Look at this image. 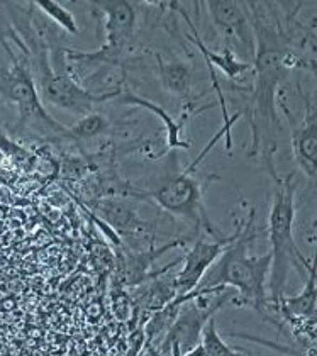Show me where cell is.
I'll return each mask as SVG.
<instances>
[{"label": "cell", "mask_w": 317, "mask_h": 356, "mask_svg": "<svg viewBox=\"0 0 317 356\" xmlns=\"http://www.w3.org/2000/svg\"><path fill=\"white\" fill-rule=\"evenodd\" d=\"M207 14L216 31L222 36L224 46L231 49L243 61L253 63L254 58V34L246 13L245 2L233 0H209L204 2Z\"/></svg>", "instance_id": "7"}, {"label": "cell", "mask_w": 317, "mask_h": 356, "mask_svg": "<svg viewBox=\"0 0 317 356\" xmlns=\"http://www.w3.org/2000/svg\"><path fill=\"white\" fill-rule=\"evenodd\" d=\"M161 87L166 94L184 100V106H195L193 99V75L187 63L180 60H163L156 56Z\"/></svg>", "instance_id": "12"}, {"label": "cell", "mask_w": 317, "mask_h": 356, "mask_svg": "<svg viewBox=\"0 0 317 356\" xmlns=\"http://www.w3.org/2000/svg\"><path fill=\"white\" fill-rule=\"evenodd\" d=\"M236 238V229L233 234L224 236L221 239L209 243L204 239V236H199L190 250H187L185 257L181 258L184 261V268L173 277V284H175L177 296H185V293L192 292L193 289L199 285L206 272L214 265L219 254L226 250V246Z\"/></svg>", "instance_id": "9"}, {"label": "cell", "mask_w": 317, "mask_h": 356, "mask_svg": "<svg viewBox=\"0 0 317 356\" xmlns=\"http://www.w3.org/2000/svg\"><path fill=\"white\" fill-rule=\"evenodd\" d=\"M234 290L226 289L222 292L202 293L185 302L177 319L166 331L161 344V356H184L195 348L200 343L207 321L221 311L224 305L234 304Z\"/></svg>", "instance_id": "6"}, {"label": "cell", "mask_w": 317, "mask_h": 356, "mask_svg": "<svg viewBox=\"0 0 317 356\" xmlns=\"http://www.w3.org/2000/svg\"><path fill=\"white\" fill-rule=\"evenodd\" d=\"M31 61L38 72V92L42 102L80 118L94 112L100 100L87 94L72 76L67 61V46H63V42L41 49L31 56Z\"/></svg>", "instance_id": "5"}, {"label": "cell", "mask_w": 317, "mask_h": 356, "mask_svg": "<svg viewBox=\"0 0 317 356\" xmlns=\"http://www.w3.org/2000/svg\"><path fill=\"white\" fill-rule=\"evenodd\" d=\"M2 46L10 55L13 65L7 68H0V99L14 104L15 107L41 99L40 92H38L36 80H34V75L31 73L26 61L19 60L10 51L7 42H2Z\"/></svg>", "instance_id": "10"}, {"label": "cell", "mask_w": 317, "mask_h": 356, "mask_svg": "<svg viewBox=\"0 0 317 356\" xmlns=\"http://www.w3.org/2000/svg\"><path fill=\"white\" fill-rule=\"evenodd\" d=\"M33 6L36 7L40 13L48 17L49 21L55 22L58 28H61L65 33L68 34H79V24H76V19L67 7L60 6V3L55 2V0H36L33 2Z\"/></svg>", "instance_id": "15"}, {"label": "cell", "mask_w": 317, "mask_h": 356, "mask_svg": "<svg viewBox=\"0 0 317 356\" xmlns=\"http://www.w3.org/2000/svg\"><path fill=\"white\" fill-rule=\"evenodd\" d=\"M273 180V200L268 214V233L270 253H272V268H270V297L268 311L285 297V284L290 268H295L300 277H307L309 268L314 265V260L309 261L300 253L293 236V222H295V191L297 180L295 172L290 175L280 177L277 170L268 172Z\"/></svg>", "instance_id": "4"}, {"label": "cell", "mask_w": 317, "mask_h": 356, "mask_svg": "<svg viewBox=\"0 0 317 356\" xmlns=\"http://www.w3.org/2000/svg\"><path fill=\"white\" fill-rule=\"evenodd\" d=\"M260 234L254 227V209L236 226V238L219 254L214 265L207 270L202 280L192 290L193 297L202 293H216L222 290H234V305L251 307L260 314L268 312L266 278H270L272 253L266 251L261 257H250L248 246Z\"/></svg>", "instance_id": "2"}, {"label": "cell", "mask_w": 317, "mask_h": 356, "mask_svg": "<svg viewBox=\"0 0 317 356\" xmlns=\"http://www.w3.org/2000/svg\"><path fill=\"white\" fill-rule=\"evenodd\" d=\"M184 356H206V353H204V348H202V344H197L195 348H192L190 351H187V353H185Z\"/></svg>", "instance_id": "17"}, {"label": "cell", "mask_w": 317, "mask_h": 356, "mask_svg": "<svg viewBox=\"0 0 317 356\" xmlns=\"http://www.w3.org/2000/svg\"><path fill=\"white\" fill-rule=\"evenodd\" d=\"M304 100V118L297 121L295 115L288 109L285 97L278 92L277 104L280 106L282 114L287 119L290 126V141H292V153L297 168L304 173L311 181L316 180L317 175V115L316 107L312 106L311 99L302 95Z\"/></svg>", "instance_id": "8"}, {"label": "cell", "mask_w": 317, "mask_h": 356, "mask_svg": "<svg viewBox=\"0 0 317 356\" xmlns=\"http://www.w3.org/2000/svg\"><path fill=\"white\" fill-rule=\"evenodd\" d=\"M200 344H202L206 356H251L248 353H241L239 350L224 343V339L218 331V326H216V316L211 317L206 326H204L202 336H200Z\"/></svg>", "instance_id": "16"}, {"label": "cell", "mask_w": 317, "mask_h": 356, "mask_svg": "<svg viewBox=\"0 0 317 356\" xmlns=\"http://www.w3.org/2000/svg\"><path fill=\"white\" fill-rule=\"evenodd\" d=\"M245 7L257 46L248 106L250 156H260L263 168L268 173L270 170H275V153L278 149L277 100L280 83L292 70L314 68L293 48L284 22L278 19V7L273 6V2H245Z\"/></svg>", "instance_id": "1"}, {"label": "cell", "mask_w": 317, "mask_h": 356, "mask_svg": "<svg viewBox=\"0 0 317 356\" xmlns=\"http://www.w3.org/2000/svg\"><path fill=\"white\" fill-rule=\"evenodd\" d=\"M111 129V122L107 121L106 115L99 112L85 115L73 127H68L65 138L67 141H87V139H95L104 136Z\"/></svg>", "instance_id": "14"}, {"label": "cell", "mask_w": 317, "mask_h": 356, "mask_svg": "<svg viewBox=\"0 0 317 356\" xmlns=\"http://www.w3.org/2000/svg\"><path fill=\"white\" fill-rule=\"evenodd\" d=\"M119 102L122 104H131V106L141 107V109L149 111L152 114L158 115L160 121L163 122L165 126V151L163 153H172L175 149H188L190 148V143L185 139V124H187L188 119L192 118V114L195 112V106H184V112H181V118L179 121L172 118V115L166 112L163 107L158 106V104L152 102V100L145 99V97L134 94V92L126 90L122 92L121 95L117 97Z\"/></svg>", "instance_id": "11"}, {"label": "cell", "mask_w": 317, "mask_h": 356, "mask_svg": "<svg viewBox=\"0 0 317 356\" xmlns=\"http://www.w3.org/2000/svg\"><path fill=\"white\" fill-rule=\"evenodd\" d=\"M302 292L299 296L284 297L272 309L277 316L287 319H316V263L309 268Z\"/></svg>", "instance_id": "13"}, {"label": "cell", "mask_w": 317, "mask_h": 356, "mask_svg": "<svg viewBox=\"0 0 317 356\" xmlns=\"http://www.w3.org/2000/svg\"><path fill=\"white\" fill-rule=\"evenodd\" d=\"M216 180L219 177L200 173L197 166H173L145 187L133 184V197L156 204L173 218L190 224L199 236L209 234L216 241L226 236L212 222L206 206V192Z\"/></svg>", "instance_id": "3"}]
</instances>
